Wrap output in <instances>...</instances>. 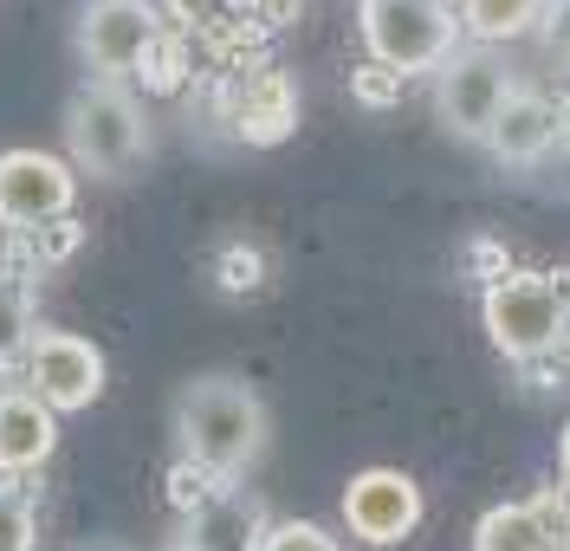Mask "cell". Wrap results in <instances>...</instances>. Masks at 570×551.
<instances>
[{
	"instance_id": "1",
	"label": "cell",
	"mask_w": 570,
	"mask_h": 551,
	"mask_svg": "<svg viewBox=\"0 0 570 551\" xmlns=\"http://www.w3.org/2000/svg\"><path fill=\"white\" fill-rule=\"evenodd\" d=\"M266 435H273L266 403L253 396V383H240V376H195V383L176 396L181 461L208 468V474L227 480V486L259 468Z\"/></svg>"
},
{
	"instance_id": "2",
	"label": "cell",
	"mask_w": 570,
	"mask_h": 551,
	"mask_svg": "<svg viewBox=\"0 0 570 551\" xmlns=\"http://www.w3.org/2000/svg\"><path fill=\"white\" fill-rule=\"evenodd\" d=\"M66 149H71V169L117 183L149 156V117L124 85L98 78L66 105Z\"/></svg>"
},
{
	"instance_id": "3",
	"label": "cell",
	"mask_w": 570,
	"mask_h": 551,
	"mask_svg": "<svg viewBox=\"0 0 570 551\" xmlns=\"http://www.w3.org/2000/svg\"><path fill=\"white\" fill-rule=\"evenodd\" d=\"M480 325L493 337L499 357L512 364H538L544 351L564 344V325H570V298L551 273H505L480 293Z\"/></svg>"
},
{
	"instance_id": "4",
	"label": "cell",
	"mask_w": 570,
	"mask_h": 551,
	"mask_svg": "<svg viewBox=\"0 0 570 551\" xmlns=\"http://www.w3.org/2000/svg\"><path fill=\"white\" fill-rule=\"evenodd\" d=\"M356 33H363L376 66H390V72L409 78V72H434V66L454 59L461 13L441 7V0H363Z\"/></svg>"
},
{
	"instance_id": "5",
	"label": "cell",
	"mask_w": 570,
	"mask_h": 551,
	"mask_svg": "<svg viewBox=\"0 0 570 551\" xmlns=\"http://www.w3.org/2000/svg\"><path fill=\"white\" fill-rule=\"evenodd\" d=\"M20 383L33 390L46 409H59V415H78V409H91L105 396V351L91 344V337H78V331H33V344H27V357H20Z\"/></svg>"
},
{
	"instance_id": "6",
	"label": "cell",
	"mask_w": 570,
	"mask_h": 551,
	"mask_svg": "<svg viewBox=\"0 0 570 551\" xmlns=\"http://www.w3.org/2000/svg\"><path fill=\"white\" fill-rule=\"evenodd\" d=\"M163 33H169V27H163V7H156V0H91V7L78 13V59L98 78L117 85V78L142 72L149 46Z\"/></svg>"
},
{
	"instance_id": "7",
	"label": "cell",
	"mask_w": 570,
	"mask_h": 551,
	"mask_svg": "<svg viewBox=\"0 0 570 551\" xmlns=\"http://www.w3.org/2000/svg\"><path fill=\"white\" fill-rule=\"evenodd\" d=\"M71 201H78L71 156H52V149H0V227L7 234H33L46 220L71 215Z\"/></svg>"
},
{
	"instance_id": "8",
	"label": "cell",
	"mask_w": 570,
	"mask_h": 551,
	"mask_svg": "<svg viewBox=\"0 0 570 551\" xmlns=\"http://www.w3.org/2000/svg\"><path fill=\"white\" fill-rule=\"evenodd\" d=\"M512 66L499 59L493 46H473V52H454L441 78H434V110H441V124L454 130V137H487L493 130L499 105L512 98Z\"/></svg>"
},
{
	"instance_id": "9",
	"label": "cell",
	"mask_w": 570,
	"mask_h": 551,
	"mask_svg": "<svg viewBox=\"0 0 570 551\" xmlns=\"http://www.w3.org/2000/svg\"><path fill=\"white\" fill-rule=\"evenodd\" d=\"M422 513H428L422 486L402 468H363L344 486V525H351V539H363V545H376V551L402 545L422 525Z\"/></svg>"
},
{
	"instance_id": "10",
	"label": "cell",
	"mask_w": 570,
	"mask_h": 551,
	"mask_svg": "<svg viewBox=\"0 0 570 551\" xmlns=\"http://www.w3.org/2000/svg\"><path fill=\"white\" fill-rule=\"evenodd\" d=\"M59 447V409H46L27 383L0 390V480H27Z\"/></svg>"
},
{
	"instance_id": "11",
	"label": "cell",
	"mask_w": 570,
	"mask_h": 551,
	"mask_svg": "<svg viewBox=\"0 0 570 551\" xmlns=\"http://www.w3.org/2000/svg\"><path fill=\"white\" fill-rule=\"evenodd\" d=\"M558 130H564V117H558V105L544 98V91H532V85H512V98L499 105L493 130L480 137V144L493 149L505 169H525V163H538L544 149L558 144Z\"/></svg>"
},
{
	"instance_id": "12",
	"label": "cell",
	"mask_w": 570,
	"mask_h": 551,
	"mask_svg": "<svg viewBox=\"0 0 570 551\" xmlns=\"http://www.w3.org/2000/svg\"><path fill=\"white\" fill-rule=\"evenodd\" d=\"M259 532H266L259 500H247L240 486H220L208 506L188 513V545H202V551H253Z\"/></svg>"
},
{
	"instance_id": "13",
	"label": "cell",
	"mask_w": 570,
	"mask_h": 551,
	"mask_svg": "<svg viewBox=\"0 0 570 551\" xmlns=\"http://www.w3.org/2000/svg\"><path fill=\"white\" fill-rule=\"evenodd\" d=\"M292 124H298L292 78L285 72H259L247 85V98H240V137H247V144H279V137H292Z\"/></svg>"
},
{
	"instance_id": "14",
	"label": "cell",
	"mask_w": 570,
	"mask_h": 551,
	"mask_svg": "<svg viewBox=\"0 0 570 551\" xmlns=\"http://www.w3.org/2000/svg\"><path fill=\"white\" fill-rule=\"evenodd\" d=\"M538 20H544V0H461V33L480 46L538 33Z\"/></svg>"
},
{
	"instance_id": "15",
	"label": "cell",
	"mask_w": 570,
	"mask_h": 551,
	"mask_svg": "<svg viewBox=\"0 0 570 551\" xmlns=\"http://www.w3.org/2000/svg\"><path fill=\"white\" fill-rule=\"evenodd\" d=\"M473 551H551V539H544V519L532 500H505L493 513H480Z\"/></svg>"
},
{
	"instance_id": "16",
	"label": "cell",
	"mask_w": 570,
	"mask_h": 551,
	"mask_svg": "<svg viewBox=\"0 0 570 551\" xmlns=\"http://www.w3.org/2000/svg\"><path fill=\"white\" fill-rule=\"evenodd\" d=\"M33 286L20 279V273H0V370L13 364V357H27V344H33Z\"/></svg>"
},
{
	"instance_id": "17",
	"label": "cell",
	"mask_w": 570,
	"mask_h": 551,
	"mask_svg": "<svg viewBox=\"0 0 570 551\" xmlns=\"http://www.w3.org/2000/svg\"><path fill=\"white\" fill-rule=\"evenodd\" d=\"M20 240H27V266H33V273H46V266H59V259L78 254L85 227H78L71 215H59V220H46V227H33V234H20Z\"/></svg>"
},
{
	"instance_id": "18",
	"label": "cell",
	"mask_w": 570,
	"mask_h": 551,
	"mask_svg": "<svg viewBox=\"0 0 570 551\" xmlns=\"http://www.w3.org/2000/svg\"><path fill=\"white\" fill-rule=\"evenodd\" d=\"M39 545V513L27 493L0 486V551H33Z\"/></svg>"
},
{
	"instance_id": "19",
	"label": "cell",
	"mask_w": 570,
	"mask_h": 551,
	"mask_svg": "<svg viewBox=\"0 0 570 551\" xmlns=\"http://www.w3.org/2000/svg\"><path fill=\"white\" fill-rule=\"evenodd\" d=\"M253 551H344L324 525H312V519H279V525H266L259 532V545Z\"/></svg>"
},
{
	"instance_id": "20",
	"label": "cell",
	"mask_w": 570,
	"mask_h": 551,
	"mask_svg": "<svg viewBox=\"0 0 570 551\" xmlns=\"http://www.w3.org/2000/svg\"><path fill=\"white\" fill-rule=\"evenodd\" d=\"M220 486H227V480H214L208 468H195V461H176V468H169V506L188 519L195 506H208Z\"/></svg>"
},
{
	"instance_id": "21",
	"label": "cell",
	"mask_w": 570,
	"mask_h": 551,
	"mask_svg": "<svg viewBox=\"0 0 570 551\" xmlns=\"http://www.w3.org/2000/svg\"><path fill=\"white\" fill-rule=\"evenodd\" d=\"M181 72H188V59H181V39H176V33H163L156 46H149V59H142V72H137V78H149L156 91H176Z\"/></svg>"
},
{
	"instance_id": "22",
	"label": "cell",
	"mask_w": 570,
	"mask_h": 551,
	"mask_svg": "<svg viewBox=\"0 0 570 551\" xmlns=\"http://www.w3.org/2000/svg\"><path fill=\"white\" fill-rule=\"evenodd\" d=\"M351 91H356V105H370V110H390L395 98H402V72H390V66H363V72L351 78Z\"/></svg>"
},
{
	"instance_id": "23",
	"label": "cell",
	"mask_w": 570,
	"mask_h": 551,
	"mask_svg": "<svg viewBox=\"0 0 570 551\" xmlns=\"http://www.w3.org/2000/svg\"><path fill=\"white\" fill-rule=\"evenodd\" d=\"M532 506H538V519H544L551 551H570V493H564V486H558V493H538Z\"/></svg>"
},
{
	"instance_id": "24",
	"label": "cell",
	"mask_w": 570,
	"mask_h": 551,
	"mask_svg": "<svg viewBox=\"0 0 570 551\" xmlns=\"http://www.w3.org/2000/svg\"><path fill=\"white\" fill-rule=\"evenodd\" d=\"M538 39H544V52H551V59H564V66H570V0H544Z\"/></svg>"
},
{
	"instance_id": "25",
	"label": "cell",
	"mask_w": 570,
	"mask_h": 551,
	"mask_svg": "<svg viewBox=\"0 0 570 551\" xmlns=\"http://www.w3.org/2000/svg\"><path fill=\"white\" fill-rule=\"evenodd\" d=\"M176 27H214V20H227V7L234 0H156Z\"/></svg>"
},
{
	"instance_id": "26",
	"label": "cell",
	"mask_w": 570,
	"mask_h": 551,
	"mask_svg": "<svg viewBox=\"0 0 570 551\" xmlns=\"http://www.w3.org/2000/svg\"><path fill=\"white\" fill-rule=\"evenodd\" d=\"M558 486L570 493V422H564V435H558Z\"/></svg>"
},
{
	"instance_id": "27",
	"label": "cell",
	"mask_w": 570,
	"mask_h": 551,
	"mask_svg": "<svg viewBox=\"0 0 570 551\" xmlns=\"http://www.w3.org/2000/svg\"><path fill=\"white\" fill-rule=\"evenodd\" d=\"M78 551H124V545H110V539H98V545H78Z\"/></svg>"
},
{
	"instance_id": "28",
	"label": "cell",
	"mask_w": 570,
	"mask_h": 551,
	"mask_svg": "<svg viewBox=\"0 0 570 551\" xmlns=\"http://www.w3.org/2000/svg\"><path fill=\"white\" fill-rule=\"evenodd\" d=\"M169 551H202V545H188V539H181V545H169Z\"/></svg>"
},
{
	"instance_id": "29",
	"label": "cell",
	"mask_w": 570,
	"mask_h": 551,
	"mask_svg": "<svg viewBox=\"0 0 570 551\" xmlns=\"http://www.w3.org/2000/svg\"><path fill=\"white\" fill-rule=\"evenodd\" d=\"M441 7H454V0H441Z\"/></svg>"
}]
</instances>
